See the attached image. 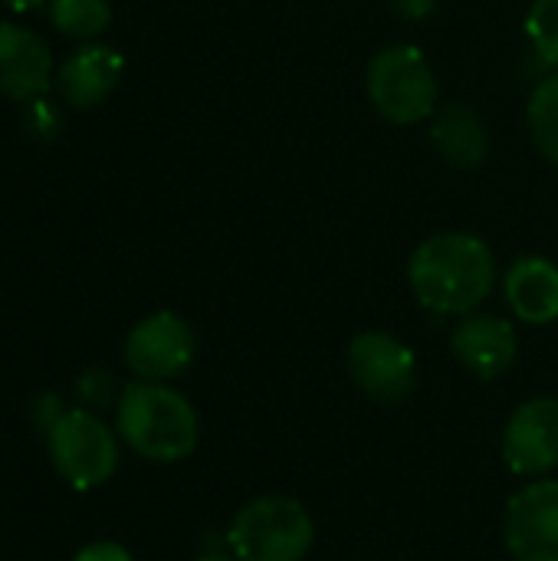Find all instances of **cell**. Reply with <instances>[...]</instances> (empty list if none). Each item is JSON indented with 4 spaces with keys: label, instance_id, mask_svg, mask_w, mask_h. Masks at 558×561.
I'll list each match as a JSON object with an SVG mask.
<instances>
[{
    "label": "cell",
    "instance_id": "1",
    "mask_svg": "<svg viewBox=\"0 0 558 561\" xmlns=\"http://www.w3.org/2000/svg\"><path fill=\"white\" fill-rule=\"evenodd\" d=\"M408 283L428 312L464 319L490 299L497 286V256L477 233H434L411 253Z\"/></svg>",
    "mask_w": 558,
    "mask_h": 561
},
{
    "label": "cell",
    "instance_id": "2",
    "mask_svg": "<svg viewBox=\"0 0 558 561\" xmlns=\"http://www.w3.org/2000/svg\"><path fill=\"white\" fill-rule=\"evenodd\" d=\"M122 444L148 463H181L197 450L201 417L194 404L164 381H132L115 398Z\"/></svg>",
    "mask_w": 558,
    "mask_h": 561
},
{
    "label": "cell",
    "instance_id": "3",
    "mask_svg": "<svg viewBox=\"0 0 558 561\" xmlns=\"http://www.w3.org/2000/svg\"><path fill=\"white\" fill-rule=\"evenodd\" d=\"M312 542L316 519L293 496H260L227 529V552L237 561H303Z\"/></svg>",
    "mask_w": 558,
    "mask_h": 561
},
{
    "label": "cell",
    "instance_id": "4",
    "mask_svg": "<svg viewBox=\"0 0 558 561\" xmlns=\"http://www.w3.org/2000/svg\"><path fill=\"white\" fill-rule=\"evenodd\" d=\"M122 437L89 408H69L46 431V454L62 483L86 493L109 483L118 470Z\"/></svg>",
    "mask_w": 558,
    "mask_h": 561
},
{
    "label": "cell",
    "instance_id": "5",
    "mask_svg": "<svg viewBox=\"0 0 558 561\" xmlns=\"http://www.w3.org/2000/svg\"><path fill=\"white\" fill-rule=\"evenodd\" d=\"M368 99L395 125H418L437 108V79L421 46H385L368 66Z\"/></svg>",
    "mask_w": 558,
    "mask_h": 561
},
{
    "label": "cell",
    "instance_id": "6",
    "mask_svg": "<svg viewBox=\"0 0 558 561\" xmlns=\"http://www.w3.org/2000/svg\"><path fill=\"white\" fill-rule=\"evenodd\" d=\"M345 368L362 394L382 404H398L418 388L414 352L385 329H365L349 342Z\"/></svg>",
    "mask_w": 558,
    "mask_h": 561
},
{
    "label": "cell",
    "instance_id": "7",
    "mask_svg": "<svg viewBox=\"0 0 558 561\" xmlns=\"http://www.w3.org/2000/svg\"><path fill=\"white\" fill-rule=\"evenodd\" d=\"M122 358L138 381H171L194 362V332L178 312H151L125 335Z\"/></svg>",
    "mask_w": 558,
    "mask_h": 561
},
{
    "label": "cell",
    "instance_id": "8",
    "mask_svg": "<svg viewBox=\"0 0 558 561\" xmlns=\"http://www.w3.org/2000/svg\"><path fill=\"white\" fill-rule=\"evenodd\" d=\"M503 542L513 561H558V480H533L503 513Z\"/></svg>",
    "mask_w": 558,
    "mask_h": 561
},
{
    "label": "cell",
    "instance_id": "9",
    "mask_svg": "<svg viewBox=\"0 0 558 561\" xmlns=\"http://www.w3.org/2000/svg\"><path fill=\"white\" fill-rule=\"evenodd\" d=\"M503 460L516 477L543 480L558 470V398L523 401L503 431Z\"/></svg>",
    "mask_w": 558,
    "mask_h": 561
},
{
    "label": "cell",
    "instance_id": "10",
    "mask_svg": "<svg viewBox=\"0 0 558 561\" xmlns=\"http://www.w3.org/2000/svg\"><path fill=\"white\" fill-rule=\"evenodd\" d=\"M451 352L470 375H477L480 381H493L513 368L520 355V339L513 322L487 312H470L457 322L451 335Z\"/></svg>",
    "mask_w": 558,
    "mask_h": 561
},
{
    "label": "cell",
    "instance_id": "11",
    "mask_svg": "<svg viewBox=\"0 0 558 561\" xmlns=\"http://www.w3.org/2000/svg\"><path fill=\"white\" fill-rule=\"evenodd\" d=\"M53 82V56L39 33L0 23V95L36 99Z\"/></svg>",
    "mask_w": 558,
    "mask_h": 561
},
{
    "label": "cell",
    "instance_id": "12",
    "mask_svg": "<svg viewBox=\"0 0 558 561\" xmlns=\"http://www.w3.org/2000/svg\"><path fill=\"white\" fill-rule=\"evenodd\" d=\"M125 69L122 53H115L112 46L102 43H89L79 46L56 72V89L59 95L76 105V108H92L102 99L112 95V89L118 85Z\"/></svg>",
    "mask_w": 558,
    "mask_h": 561
},
{
    "label": "cell",
    "instance_id": "13",
    "mask_svg": "<svg viewBox=\"0 0 558 561\" xmlns=\"http://www.w3.org/2000/svg\"><path fill=\"white\" fill-rule=\"evenodd\" d=\"M503 296L513 316L526 325L558 319V266L546 256H520L503 276Z\"/></svg>",
    "mask_w": 558,
    "mask_h": 561
},
{
    "label": "cell",
    "instance_id": "14",
    "mask_svg": "<svg viewBox=\"0 0 558 561\" xmlns=\"http://www.w3.org/2000/svg\"><path fill=\"white\" fill-rule=\"evenodd\" d=\"M431 141L454 168H480L490 151L487 125L467 105H444L431 122Z\"/></svg>",
    "mask_w": 558,
    "mask_h": 561
},
{
    "label": "cell",
    "instance_id": "15",
    "mask_svg": "<svg viewBox=\"0 0 558 561\" xmlns=\"http://www.w3.org/2000/svg\"><path fill=\"white\" fill-rule=\"evenodd\" d=\"M49 23L72 39H92L109 30L112 7L109 0H49Z\"/></svg>",
    "mask_w": 558,
    "mask_h": 561
},
{
    "label": "cell",
    "instance_id": "16",
    "mask_svg": "<svg viewBox=\"0 0 558 561\" xmlns=\"http://www.w3.org/2000/svg\"><path fill=\"white\" fill-rule=\"evenodd\" d=\"M526 118H529V135L536 141V148L558 164V72L549 79H543L526 105Z\"/></svg>",
    "mask_w": 558,
    "mask_h": 561
},
{
    "label": "cell",
    "instance_id": "17",
    "mask_svg": "<svg viewBox=\"0 0 558 561\" xmlns=\"http://www.w3.org/2000/svg\"><path fill=\"white\" fill-rule=\"evenodd\" d=\"M526 36L549 66H558V0H533L526 13Z\"/></svg>",
    "mask_w": 558,
    "mask_h": 561
},
{
    "label": "cell",
    "instance_id": "18",
    "mask_svg": "<svg viewBox=\"0 0 558 561\" xmlns=\"http://www.w3.org/2000/svg\"><path fill=\"white\" fill-rule=\"evenodd\" d=\"M76 391H79V401H82L89 411H95V408L112 404L115 381H112V375H105V371H89V375H82V378H79Z\"/></svg>",
    "mask_w": 558,
    "mask_h": 561
},
{
    "label": "cell",
    "instance_id": "19",
    "mask_svg": "<svg viewBox=\"0 0 558 561\" xmlns=\"http://www.w3.org/2000/svg\"><path fill=\"white\" fill-rule=\"evenodd\" d=\"M72 561H135V559H132V552H128L125 546H118V542H112V539H102V542H89V546H82Z\"/></svg>",
    "mask_w": 558,
    "mask_h": 561
},
{
    "label": "cell",
    "instance_id": "20",
    "mask_svg": "<svg viewBox=\"0 0 558 561\" xmlns=\"http://www.w3.org/2000/svg\"><path fill=\"white\" fill-rule=\"evenodd\" d=\"M66 414V408H62V401L56 398V394H43L39 401H36V411H33V421H36V427L46 434L59 417Z\"/></svg>",
    "mask_w": 558,
    "mask_h": 561
},
{
    "label": "cell",
    "instance_id": "21",
    "mask_svg": "<svg viewBox=\"0 0 558 561\" xmlns=\"http://www.w3.org/2000/svg\"><path fill=\"white\" fill-rule=\"evenodd\" d=\"M388 3H391V10H395L398 16H405V20H424V16H431L434 7H437V0H388Z\"/></svg>",
    "mask_w": 558,
    "mask_h": 561
},
{
    "label": "cell",
    "instance_id": "22",
    "mask_svg": "<svg viewBox=\"0 0 558 561\" xmlns=\"http://www.w3.org/2000/svg\"><path fill=\"white\" fill-rule=\"evenodd\" d=\"M10 10H33V7H39L43 0H3Z\"/></svg>",
    "mask_w": 558,
    "mask_h": 561
},
{
    "label": "cell",
    "instance_id": "23",
    "mask_svg": "<svg viewBox=\"0 0 558 561\" xmlns=\"http://www.w3.org/2000/svg\"><path fill=\"white\" fill-rule=\"evenodd\" d=\"M197 561H237V559L224 549V552H207V556H201Z\"/></svg>",
    "mask_w": 558,
    "mask_h": 561
}]
</instances>
